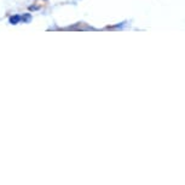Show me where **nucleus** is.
I'll use <instances>...</instances> for the list:
<instances>
[{
  "mask_svg": "<svg viewBox=\"0 0 185 185\" xmlns=\"http://www.w3.org/2000/svg\"><path fill=\"white\" fill-rule=\"evenodd\" d=\"M19 21H21V16L19 15H15V16L10 17V23L11 24H17Z\"/></svg>",
  "mask_w": 185,
  "mask_h": 185,
  "instance_id": "1",
  "label": "nucleus"
},
{
  "mask_svg": "<svg viewBox=\"0 0 185 185\" xmlns=\"http://www.w3.org/2000/svg\"><path fill=\"white\" fill-rule=\"evenodd\" d=\"M21 19L23 21V23H28V22H30V19H32L30 13H25V15H23L22 17H21Z\"/></svg>",
  "mask_w": 185,
  "mask_h": 185,
  "instance_id": "2",
  "label": "nucleus"
}]
</instances>
